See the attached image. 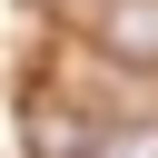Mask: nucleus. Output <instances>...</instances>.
<instances>
[{"label": "nucleus", "mask_w": 158, "mask_h": 158, "mask_svg": "<svg viewBox=\"0 0 158 158\" xmlns=\"http://www.w3.org/2000/svg\"><path fill=\"white\" fill-rule=\"evenodd\" d=\"M89 40H99L109 59L158 69V0H89Z\"/></svg>", "instance_id": "nucleus-1"}]
</instances>
